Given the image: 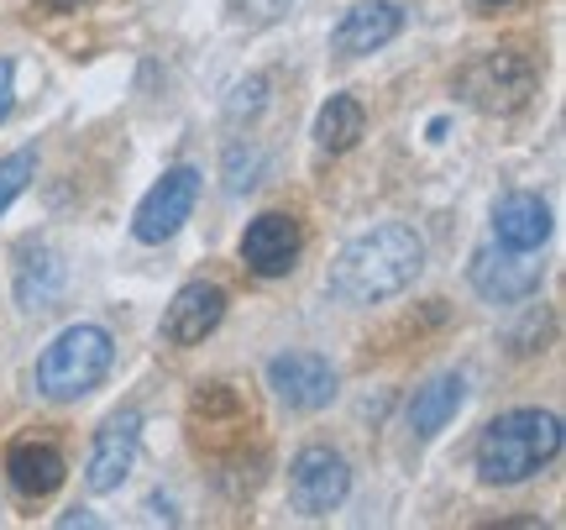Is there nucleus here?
Here are the masks:
<instances>
[{
  "label": "nucleus",
  "mask_w": 566,
  "mask_h": 530,
  "mask_svg": "<svg viewBox=\"0 0 566 530\" xmlns=\"http://www.w3.org/2000/svg\"><path fill=\"white\" fill-rule=\"evenodd\" d=\"M424 268V242L420 231L405 221H384L363 231V237H352V242L336 252V263H331V279L325 289L342 300V305H384L394 294H405L415 279H420Z\"/></svg>",
  "instance_id": "obj_1"
},
{
  "label": "nucleus",
  "mask_w": 566,
  "mask_h": 530,
  "mask_svg": "<svg viewBox=\"0 0 566 530\" xmlns=\"http://www.w3.org/2000/svg\"><path fill=\"white\" fill-rule=\"evenodd\" d=\"M562 451V415L551 409H509L478 441V478L493 489L525 484Z\"/></svg>",
  "instance_id": "obj_2"
},
{
  "label": "nucleus",
  "mask_w": 566,
  "mask_h": 530,
  "mask_svg": "<svg viewBox=\"0 0 566 530\" xmlns=\"http://www.w3.org/2000/svg\"><path fill=\"white\" fill-rule=\"evenodd\" d=\"M111 357H116V347H111V331H101V326H69V331H59V336H53V347L38 357V394L59 399V405L84 399V394H90V388L111 373Z\"/></svg>",
  "instance_id": "obj_3"
},
{
  "label": "nucleus",
  "mask_w": 566,
  "mask_h": 530,
  "mask_svg": "<svg viewBox=\"0 0 566 530\" xmlns=\"http://www.w3.org/2000/svg\"><path fill=\"white\" fill-rule=\"evenodd\" d=\"M457 90H462V101L472 105V111H483V116H514V111H525L530 95L541 90V69H535V59L520 53V48H493V53H478V59L457 74Z\"/></svg>",
  "instance_id": "obj_4"
},
{
  "label": "nucleus",
  "mask_w": 566,
  "mask_h": 530,
  "mask_svg": "<svg viewBox=\"0 0 566 530\" xmlns=\"http://www.w3.org/2000/svg\"><path fill=\"white\" fill-rule=\"evenodd\" d=\"M346 489H352V468L342 451L331 447H304L289 463V505L304 520H325L331 510H342Z\"/></svg>",
  "instance_id": "obj_5"
},
{
  "label": "nucleus",
  "mask_w": 566,
  "mask_h": 530,
  "mask_svg": "<svg viewBox=\"0 0 566 530\" xmlns=\"http://www.w3.org/2000/svg\"><path fill=\"white\" fill-rule=\"evenodd\" d=\"M467 279H472V289L483 294L488 305H520L530 294H541L546 268L535 263L530 252H514V247H504V242H488L472 252Z\"/></svg>",
  "instance_id": "obj_6"
},
{
  "label": "nucleus",
  "mask_w": 566,
  "mask_h": 530,
  "mask_svg": "<svg viewBox=\"0 0 566 530\" xmlns=\"http://www.w3.org/2000/svg\"><path fill=\"white\" fill-rule=\"evenodd\" d=\"M195 200H200V168H189V164L168 168V174L147 189V200L137 205V221H132L137 242H153V247L168 242V237L189 221Z\"/></svg>",
  "instance_id": "obj_7"
},
{
  "label": "nucleus",
  "mask_w": 566,
  "mask_h": 530,
  "mask_svg": "<svg viewBox=\"0 0 566 530\" xmlns=\"http://www.w3.org/2000/svg\"><path fill=\"white\" fill-rule=\"evenodd\" d=\"M300 252H304V231H300V221L283 216V210H263L242 237V263L252 268L258 279H283V273H294Z\"/></svg>",
  "instance_id": "obj_8"
},
{
  "label": "nucleus",
  "mask_w": 566,
  "mask_h": 530,
  "mask_svg": "<svg viewBox=\"0 0 566 530\" xmlns=\"http://www.w3.org/2000/svg\"><path fill=\"white\" fill-rule=\"evenodd\" d=\"M268 388L289 409H321L336 399V367L321 352H279L268 363Z\"/></svg>",
  "instance_id": "obj_9"
},
{
  "label": "nucleus",
  "mask_w": 566,
  "mask_h": 530,
  "mask_svg": "<svg viewBox=\"0 0 566 530\" xmlns=\"http://www.w3.org/2000/svg\"><path fill=\"white\" fill-rule=\"evenodd\" d=\"M137 441H142V415L137 409H122V415H111L95 436V447H90V463H84V484L90 493H111L126 484V472L137 463Z\"/></svg>",
  "instance_id": "obj_10"
},
{
  "label": "nucleus",
  "mask_w": 566,
  "mask_h": 530,
  "mask_svg": "<svg viewBox=\"0 0 566 530\" xmlns=\"http://www.w3.org/2000/svg\"><path fill=\"white\" fill-rule=\"evenodd\" d=\"M399 32H405V11H399L394 0H363V6H352V11L336 21V32H331V53H342V59H363V53L388 48Z\"/></svg>",
  "instance_id": "obj_11"
},
{
  "label": "nucleus",
  "mask_w": 566,
  "mask_h": 530,
  "mask_svg": "<svg viewBox=\"0 0 566 530\" xmlns=\"http://www.w3.org/2000/svg\"><path fill=\"white\" fill-rule=\"evenodd\" d=\"M226 315V289L221 284H184L174 294V305L163 310V342H174V347H195L205 342L210 331L221 326Z\"/></svg>",
  "instance_id": "obj_12"
},
{
  "label": "nucleus",
  "mask_w": 566,
  "mask_h": 530,
  "mask_svg": "<svg viewBox=\"0 0 566 530\" xmlns=\"http://www.w3.org/2000/svg\"><path fill=\"white\" fill-rule=\"evenodd\" d=\"M189 426H195V441L226 447V441H242V430L252 426V409H247V399L231 384H205L200 394H195Z\"/></svg>",
  "instance_id": "obj_13"
},
{
  "label": "nucleus",
  "mask_w": 566,
  "mask_h": 530,
  "mask_svg": "<svg viewBox=\"0 0 566 530\" xmlns=\"http://www.w3.org/2000/svg\"><path fill=\"white\" fill-rule=\"evenodd\" d=\"M6 472H11V489L21 499H48V493L63 489L69 463H63V451L53 441H17L6 451Z\"/></svg>",
  "instance_id": "obj_14"
},
{
  "label": "nucleus",
  "mask_w": 566,
  "mask_h": 530,
  "mask_svg": "<svg viewBox=\"0 0 566 530\" xmlns=\"http://www.w3.org/2000/svg\"><path fill=\"white\" fill-rule=\"evenodd\" d=\"M551 237V205L541 195H509L493 210V242L514 247V252H535Z\"/></svg>",
  "instance_id": "obj_15"
},
{
  "label": "nucleus",
  "mask_w": 566,
  "mask_h": 530,
  "mask_svg": "<svg viewBox=\"0 0 566 530\" xmlns=\"http://www.w3.org/2000/svg\"><path fill=\"white\" fill-rule=\"evenodd\" d=\"M467 399V378L462 373H441V378H430L424 388H415V399H409V430L430 441V436H441L451 420H457V409Z\"/></svg>",
  "instance_id": "obj_16"
},
{
  "label": "nucleus",
  "mask_w": 566,
  "mask_h": 530,
  "mask_svg": "<svg viewBox=\"0 0 566 530\" xmlns=\"http://www.w3.org/2000/svg\"><path fill=\"white\" fill-rule=\"evenodd\" d=\"M17 300L21 310H53L63 300V263L48 252V247H21L17 263Z\"/></svg>",
  "instance_id": "obj_17"
},
{
  "label": "nucleus",
  "mask_w": 566,
  "mask_h": 530,
  "mask_svg": "<svg viewBox=\"0 0 566 530\" xmlns=\"http://www.w3.org/2000/svg\"><path fill=\"white\" fill-rule=\"evenodd\" d=\"M363 132H367V111L352 95H331L325 111L315 116V143L325 153H352V147L363 143Z\"/></svg>",
  "instance_id": "obj_18"
},
{
  "label": "nucleus",
  "mask_w": 566,
  "mask_h": 530,
  "mask_svg": "<svg viewBox=\"0 0 566 530\" xmlns=\"http://www.w3.org/2000/svg\"><path fill=\"white\" fill-rule=\"evenodd\" d=\"M32 174H38V153H32V147H21V153H11V158H0V210L32 184Z\"/></svg>",
  "instance_id": "obj_19"
},
{
  "label": "nucleus",
  "mask_w": 566,
  "mask_h": 530,
  "mask_svg": "<svg viewBox=\"0 0 566 530\" xmlns=\"http://www.w3.org/2000/svg\"><path fill=\"white\" fill-rule=\"evenodd\" d=\"M263 168V153L258 147H231V158H226V189L231 195H242V189H252V174Z\"/></svg>",
  "instance_id": "obj_20"
},
{
  "label": "nucleus",
  "mask_w": 566,
  "mask_h": 530,
  "mask_svg": "<svg viewBox=\"0 0 566 530\" xmlns=\"http://www.w3.org/2000/svg\"><path fill=\"white\" fill-rule=\"evenodd\" d=\"M11 84H17V69H11V63L0 59V122H6V116H11V95H17V90H11Z\"/></svg>",
  "instance_id": "obj_21"
},
{
  "label": "nucleus",
  "mask_w": 566,
  "mask_h": 530,
  "mask_svg": "<svg viewBox=\"0 0 566 530\" xmlns=\"http://www.w3.org/2000/svg\"><path fill=\"white\" fill-rule=\"evenodd\" d=\"M53 11H74V6H84V0H48Z\"/></svg>",
  "instance_id": "obj_22"
},
{
  "label": "nucleus",
  "mask_w": 566,
  "mask_h": 530,
  "mask_svg": "<svg viewBox=\"0 0 566 530\" xmlns=\"http://www.w3.org/2000/svg\"><path fill=\"white\" fill-rule=\"evenodd\" d=\"M478 6H509V0H478Z\"/></svg>",
  "instance_id": "obj_23"
}]
</instances>
